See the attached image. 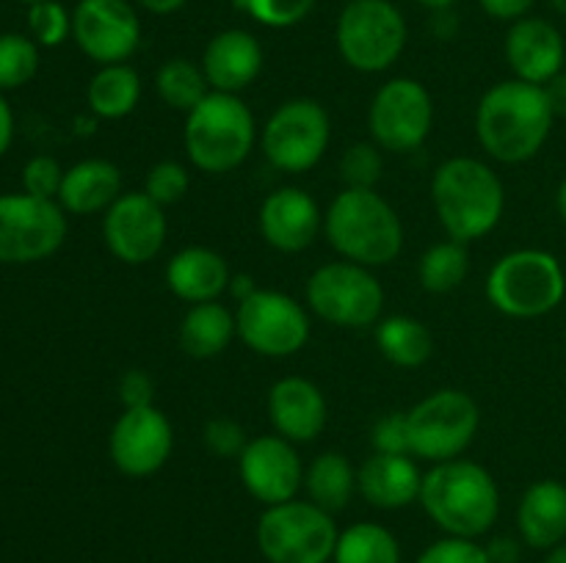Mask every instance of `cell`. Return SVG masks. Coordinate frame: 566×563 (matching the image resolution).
I'll return each instance as SVG.
<instances>
[{"instance_id": "6da1fadb", "label": "cell", "mask_w": 566, "mask_h": 563, "mask_svg": "<svg viewBox=\"0 0 566 563\" xmlns=\"http://www.w3.org/2000/svg\"><path fill=\"white\" fill-rule=\"evenodd\" d=\"M556 114L545 86L512 77L495 83L475 108V138L490 158L517 166L536 158L551 138Z\"/></svg>"}, {"instance_id": "7a4b0ae2", "label": "cell", "mask_w": 566, "mask_h": 563, "mask_svg": "<svg viewBox=\"0 0 566 563\" xmlns=\"http://www.w3.org/2000/svg\"><path fill=\"white\" fill-rule=\"evenodd\" d=\"M431 204L446 235L457 243L486 237L506 213V185L484 160L448 158L431 174Z\"/></svg>"}, {"instance_id": "3957f363", "label": "cell", "mask_w": 566, "mask_h": 563, "mask_svg": "<svg viewBox=\"0 0 566 563\" xmlns=\"http://www.w3.org/2000/svg\"><path fill=\"white\" fill-rule=\"evenodd\" d=\"M418 502L442 533L457 539L479 541L501 517V489L495 478L470 458H451L423 472Z\"/></svg>"}, {"instance_id": "277c9868", "label": "cell", "mask_w": 566, "mask_h": 563, "mask_svg": "<svg viewBox=\"0 0 566 563\" xmlns=\"http://www.w3.org/2000/svg\"><path fill=\"white\" fill-rule=\"evenodd\" d=\"M324 235L348 263L390 265L403 248V224L376 188H343L324 213Z\"/></svg>"}, {"instance_id": "5b68a950", "label": "cell", "mask_w": 566, "mask_h": 563, "mask_svg": "<svg viewBox=\"0 0 566 563\" xmlns=\"http://www.w3.org/2000/svg\"><path fill=\"white\" fill-rule=\"evenodd\" d=\"M254 141L258 125L238 94L210 92L191 114H186V155L205 174L235 171L252 155Z\"/></svg>"}, {"instance_id": "8992f818", "label": "cell", "mask_w": 566, "mask_h": 563, "mask_svg": "<svg viewBox=\"0 0 566 563\" xmlns=\"http://www.w3.org/2000/svg\"><path fill=\"white\" fill-rule=\"evenodd\" d=\"M566 274L562 259L545 248H514L486 276V298L506 318H545L562 307Z\"/></svg>"}, {"instance_id": "52a82bcc", "label": "cell", "mask_w": 566, "mask_h": 563, "mask_svg": "<svg viewBox=\"0 0 566 563\" xmlns=\"http://www.w3.org/2000/svg\"><path fill=\"white\" fill-rule=\"evenodd\" d=\"M337 535L335 517L298 497L263 508L254 530L260 555L269 563H332Z\"/></svg>"}, {"instance_id": "ba28073f", "label": "cell", "mask_w": 566, "mask_h": 563, "mask_svg": "<svg viewBox=\"0 0 566 563\" xmlns=\"http://www.w3.org/2000/svg\"><path fill=\"white\" fill-rule=\"evenodd\" d=\"M335 39L352 70L387 72L407 47V20L390 0H348L337 17Z\"/></svg>"}, {"instance_id": "9c48e42d", "label": "cell", "mask_w": 566, "mask_h": 563, "mask_svg": "<svg viewBox=\"0 0 566 563\" xmlns=\"http://www.w3.org/2000/svg\"><path fill=\"white\" fill-rule=\"evenodd\" d=\"M409 453L429 464L462 458L481 428V408L468 392L437 390L407 412Z\"/></svg>"}, {"instance_id": "30bf717a", "label": "cell", "mask_w": 566, "mask_h": 563, "mask_svg": "<svg viewBox=\"0 0 566 563\" xmlns=\"http://www.w3.org/2000/svg\"><path fill=\"white\" fill-rule=\"evenodd\" d=\"M307 307L321 320L340 329H368L381 320L385 309V287L376 279L374 268L335 259L310 274Z\"/></svg>"}, {"instance_id": "8fae6325", "label": "cell", "mask_w": 566, "mask_h": 563, "mask_svg": "<svg viewBox=\"0 0 566 563\" xmlns=\"http://www.w3.org/2000/svg\"><path fill=\"white\" fill-rule=\"evenodd\" d=\"M332 121L318 99L296 97L282 103L263 127V155L282 174L315 169L329 149Z\"/></svg>"}, {"instance_id": "7c38bea8", "label": "cell", "mask_w": 566, "mask_h": 563, "mask_svg": "<svg viewBox=\"0 0 566 563\" xmlns=\"http://www.w3.org/2000/svg\"><path fill=\"white\" fill-rule=\"evenodd\" d=\"M434 127V99L415 77L381 83L368 108V130L379 149L409 155L426 144Z\"/></svg>"}, {"instance_id": "4fadbf2b", "label": "cell", "mask_w": 566, "mask_h": 563, "mask_svg": "<svg viewBox=\"0 0 566 563\" xmlns=\"http://www.w3.org/2000/svg\"><path fill=\"white\" fill-rule=\"evenodd\" d=\"M66 210L28 193L0 196V263L28 265L48 259L64 246Z\"/></svg>"}, {"instance_id": "5bb4252c", "label": "cell", "mask_w": 566, "mask_h": 563, "mask_svg": "<svg viewBox=\"0 0 566 563\" xmlns=\"http://www.w3.org/2000/svg\"><path fill=\"white\" fill-rule=\"evenodd\" d=\"M238 337L249 351L269 359H285L310 340V315L304 304L280 290H254L238 304Z\"/></svg>"}, {"instance_id": "9a60e30c", "label": "cell", "mask_w": 566, "mask_h": 563, "mask_svg": "<svg viewBox=\"0 0 566 563\" xmlns=\"http://www.w3.org/2000/svg\"><path fill=\"white\" fill-rule=\"evenodd\" d=\"M72 36L94 64H127L142 44V22L130 0H81L72 11Z\"/></svg>"}, {"instance_id": "2e32d148", "label": "cell", "mask_w": 566, "mask_h": 563, "mask_svg": "<svg viewBox=\"0 0 566 563\" xmlns=\"http://www.w3.org/2000/svg\"><path fill=\"white\" fill-rule=\"evenodd\" d=\"M175 428L158 406L125 408L108 436L114 467L127 478H149L171 458Z\"/></svg>"}, {"instance_id": "e0dca14e", "label": "cell", "mask_w": 566, "mask_h": 563, "mask_svg": "<svg viewBox=\"0 0 566 563\" xmlns=\"http://www.w3.org/2000/svg\"><path fill=\"white\" fill-rule=\"evenodd\" d=\"M166 235V208L153 202L144 191L122 193L103 215L105 246L125 265H147L158 257Z\"/></svg>"}, {"instance_id": "ac0fdd59", "label": "cell", "mask_w": 566, "mask_h": 563, "mask_svg": "<svg viewBox=\"0 0 566 563\" xmlns=\"http://www.w3.org/2000/svg\"><path fill=\"white\" fill-rule=\"evenodd\" d=\"M304 469L307 467L296 445L280 434L249 439V445L238 456L243 489L265 508L296 500L298 489H304Z\"/></svg>"}, {"instance_id": "d6986e66", "label": "cell", "mask_w": 566, "mask_h": 563, "mask_svg": "<svg viewBox=\"0 0 566 563\" xmlns=\"http://www.w3.org/2000/svg\"><path fill=\"white\" fill-rule=\"evenodd\" d=\"M260 235L282 254H298L310 248L324 230V213L304 188L285 185L271 191L260 204Z\"/></svg>"}, {"instance_id": "ffe728a7", "label": "cell", "mask_w": 566, "mask_h": 563, "mask_svg": "<svg viewBox=\"0 0 566 563\" xmlns=\"http://www.w3.org/2000/svg\"><path fill=\"white\" fill-rule=\"evenodd\" d=\"M506 61L514 77L534 86H547L566 64V42L545 17H523L506 33Z\"/></svg>"}, {"instance_id": "44dd1931", "label": "cell", "mask_w": 566, "mask_h": 563, "mask_svg": "<svg viewBox=\"0 0 566 563\" xmlns=\"http://www.w3.org/2000/svg\"><path fill=\"white\" fill-rule=\"evenodd\" d=\"M269 417L280 436L293 445L315 442L329 423V406L315 381L285 375L269 390Z\"/></svg>"}, {"instance_id": "7402d4cb", "label": "cell", "mask_w": 566, "mask_h": 563, "mask_svg": "<svg viewBox=\"0 0 566 563\" xmlns=\"http://www.w3.org/2000/svg\"><path fill=\"white\" fill-rule=\"evenodd\" d=\"M202 72L210 92L241 94L263 72V44L241 28L216 33L202 53Z\"/></svg>"}, {"instance_id": "603a6c76", "label": "cell", "mask_w": 566, "mask_h": 563, "mask_svg": "<svg viewBox=\"0 0 566 563\" xmlns=\"http://www.w3.org/2000/svg\"><path fill=\"white\" fill-rule=\"evenodd\" d=\"M420 472L415 456L374 453L357 469V495L379 511H401L420 500Z\"/></svg>"}, {"instance_id": "cb8c5ba5", "label": "cell", "mask_w": 566, "mask_h": 563, "mask_svg": "<svg viewBox=\"0 0 566 563\" xmlns=\"http://www.w3.org/2000/svg\"><path fill=\"white\" fill-rule=\"evenodd\" d=\"M517 535L525 546L539 552L566 541V484L545 478L523 491L517 506Z\"/></svg>"}, {"instance_id": "d4e9b609", "label": "cell", "mask_w": 566, "mask_h": 563, "mask_svg": "<svg viewBox=\"0 0 566 563\" xmlns=\"http://www.w3.org/2000/svg\"><path fill=\"white\" fill-rule=\"evenodd\" d=\"M166 287L188 304L219 301L230 290V265L208 246H186L166 263Z\"/></svg>"}, {"instance_id": "484cf974", "label": "cell", "mask_w": 566, "mask_h": 563, "mask_svg": "<svg viewBox=\"0 0 566 563\" xmlns=\"http://www.w3.org/2000/svg\"><path fill=\"white\" fill-rule=\"evenodd\" d=\"M122 196L119 166L103 158H86L64 171L59 204L72 215L105 213Z\"/></svg>"}, {"instance_id": "4316f807", "label": "cell", "mask_w": 566, "mask_h": 563, "mask_svg": "<svg viewBox=\"0 0 566 563\" xmlns=\"http://www.w3.org/2000/svg\"><path fill=\"white\" fill-rule=\"evenodd\" d=\"M235 334V315L224 304H191V309L182 315L180 348L193 359H213L230 348Z\"/></svg>"}, {"instance_id": "83f0119b", "label": "cell", "mask_w": 566, "mask_h": 563, "mask_svg": "<svg viewBox=\"0 0 566 563\" xmlns=\"http://www.w3.org/2000/svg\"><path fill=\"white\" fill-rule=\"evenodd\" d=\"M304 491H307V500L313 506L324 508L335 517L357 495V469L343 453H321L304 469Z\"/></svg>"}, {"instance_id": "f1b7e54d", "label": "cell", "mask_w": 566, "mask_h": 563, "mask_svg": "<svg viewBox=\"0 0 566 563\" xmlns=\"http://www.w3.org/2000/svg\"><path fill=\"white\" fill-rule=\"evenodd\" d=\"M376 346L396 368H420L434 353V337L423 320L412 315H390L376 323Z\"/></svg>"}, {"instance_id": "f546056e", "label": "cell", "mask_w": 566, "mask_h": 563, "mask_svg": "<svg viewBox=\"0 0 566 563\" xmlns=\"http://www.w3.org/2000/svg\"><path fill=\"white\" fill-rule=\"evenodd\" d=\"M142 99V77L130 64L99 66L88 81L86 103L99 119H125Z\"/></svg>"}, {"instance_id": "4dcf8cb0", "label": "cell", "mask_w": 566, "mask_h": 563, "mask_svg": "<svg viewBox=\"0 0 566 563\" xmlns=\"http://www.w3.org/2000/svg\"><path fill=\"white\" fill-rule=\"evenodd\" d=\"M332 563H401V544L385 524L357 522L340 530Z\"/></svg>"}, {"instance_id": "1f68e13d", "label": "cell", "mask_w": 566, "mask_h": 563, "mask_svg": "<svg viewBox=\"0 0 566 563\" xmlns=\"http://www.w3.org/2000/svg\"><path fill=\"white\" fill-rule=\"evenodd\" d=\"M155 88H158V97L164 99L166 108L180 110V114H191L210 94L202 66L188 59L164 61L158 75H155Z\"/></svg>"}, {"instance_id": "d6a6232c", "label": "cell", "mask_w": 566, "mask_h": 563, "mask_svg": "<svg viewBox=\"0 0 566 563\" xmlns=\"http://www.w3.org/2000/svg\"><path fill=\"white\" fill-rule=\"evenodd\" d=\"M470 270V254L464 243L457 241H442L434 243L423 252L418 263V279L420 287L426 293H434V296H442V293H451L468 279Z\"/></svg>"}, {"instance_id": "836d02e7", "label": "cell", "mask_w": 566, "mask_h": 563, "mask_svg": "<svg viewBox=\"0 0 566 563\" xmlns=\"http://www.w3.org/2000/svg\"><path fill=\"white\" fill-rule=\"evenodd\" d=\"M39 72V44L22 33H0V92H14Z\"/></svg>"}, {"instance_id": "e575fe53", "label": "cell", "mask_w": 566, "mask_h": 563, "mask_svg": "<svg viewBox=\"0 0 566 563\" xmlns=\"http://www.w3.org/2000/svg\"><path fill=\"white\" fill-rule=\"evenodd\" d=\"M28 28L39 47H59L72 33V14L59 0H39L28 9Z\"/></svg>"}, {"instance_id": "d590c367", "label": "cell", "mask_w": 566, "mask_h": 563, "mask_svg": "<svg viewBox=\"0 0 566 563\" xmlns=\"http://www.w3.org/2000/svg\"><path fill=\"white\" fill-rule=\"evenodd\" d=\"M385 171V158L374 141H359L343 152L340 158V180L346 188H376Z\"/></svg>"}, {"instance_id": "8d00e7d4", "label": "cell", "mask_w": 566, "mask_h": 563, "mask_svg": "<svg viewBox=\"0 0 566 563\" xmlns=\"http://www.w3.org/2000/svg\"><path fill=\"white\" fill-rule=\"evenodd\" d=\"M188 188H191V174L182 163L177 160H160L144 177V193L160 208H169L186 199Z\"/></svg>"}, {"instance_id": "74e56055", "label": "cell", "mask_w": 566, "mask_h": 563, "mask_svg": "<svg viewBox=\"0 0 566 563\" xmlns=\"http://www.w3.org/2000/svg\"><path fill=\"white\" fill-rule=\"evenodd\" d=\"M315 0H235V9L247 11L265 28H293L313 11Z\"/></svg>"}, {"instance_id": "f35d334b", "label": "cell", "mask_w": 566, "mask_h": 563, "mask_svg": "<svg viewBox=\"0 0 566 563\" xmlns=\"http://www.w3.org/2000/svg\"><path fill=\"white\" fill-rule=\"evenodd\" d=\"M61 182H64V169L50 155H36L22 169V193H28V196L59 202Z\"/></svg>"}, {"instance_id": "ab89813d", "label": "cell", "mask_w": 566, "mask_h": 563, "mask_svg": "<svg viewBox=\"0 0 566 563\" xmlns=\"http://www.w3.org/2000/svg\"><path fill=\"white\" fill-rule=\"evenodd\" d=\"M415 563H492L486 555L484 544L473 539H457V535H446L437 539L434 544L426 546Z\"/></svg>"}, {"instance_id": "60d3db41", "label": "cell", "mask_w": 566, "mask_h": 563, "mask_svg": "<svg viewBox=\"0 0 566 563\" xmlns=\"http://www.w3.org/2000/svg\"><path fill=\"white\" fill-rule=\"evenodd\" d=\"M249 445L247 431L230 417H213L205 425V447L219 458H238Z\"/></svg>"}, {"instance_id": "b9f144b4", "label": "cell", "mask_w": 566, "mask_h": 563, "mask_svg": "<svg viewBox=\"0 0 566 563\" xmlns=\"http://www.w3.org/2000/svg\"><path fill=\"white\" fill-rule=\"evenodd\" d=\"M370 445L374 453H396V456H412L409 453V428L407 412H390L379 417L370 428Z\"/></svg>"}, {"instance_id": "7bdbcfd3", "label": "cell", "mask_w": 566, "mask_h": 563, "mask_svg": "<svg viewBox=\"0 0 566 563\" xmlns=\"http://www.w3.org/2000/svg\"><path fill=\"white\" fill-rule=\"evenodd\" d=\"M155 397V381L153 375L144 370H125L119 379V401L125 408H142L153 406Z\"/></svg>"}, {"instance_id": "ee69618b", "label": "cell", "mask_w": 566, "mask_h": 563, "mask_svg": "<svg viewBox=\"0 0 566 563\" xmlns=\"http://www.w3.org/2000/svg\"><path fill=\"white\" fill-rule=\"evenodd\" d=\"M479 3L492 20L517 22L523 20V17H528V11L534 9L536 0H479Z\"/></svg>"}, {"instance_id": "f6af8a7d", "label": "cell", "mask_w": 566, "mask_h": 563, "mask_svg": "<svg viewBox=\"0 0 566 563\" xmlns=\"http://www.w3.org/2000/svg\"><path fill=\"white\" fill-rule=\"evenodd\" d=\"M523 539L520 535H495L484 544L492 563H520L523 561Z\"/></svg>"}, {"instance_id": "bcb514c9", "label": "cell", "mask_w": 566, "mask_h": 563, "mask_svg": "<svg viewBox=\"0 0 566 563\" xmlns=\"http://www.w3.org/2000/svg\"><path fill=\"white\" fill-rule=\"evenodd\" d=\"M545 92H547V99H551V108L553 114H556V119L558 116L566 119V70L558 72V75L547 83Z\"/></svg>"}, {"instance_id": "7dc6e473", "label": "cell", "mask_w": 566, "mask_h": 563, "mask_svg": "<svg viewBox=\"0 0 566 563\" xmlns=\"http://www.w3.org/2000/svg\"><path fill=\"white\" fill-rule=\"evenodd\" d=\"M11 141H14V114H11L9 103H6L3 92H0V158L9 152Z\"/></svg>"}, {"instance_id": "c3c4849f", "label": "cell", "mask_w": 566, "mask_h": 563, "mask_svg": "<svg viewBox=\"0 0 566 563\" xmlns=\"http://www.w3.org/2000/svg\"><path fill=\"white\" fill-rule=\"evenodd\" d=\"M431 28L440 39H451L457 33V17H453V9L434 11V20H431Z\"/></svg>"}, {"instance_id": "681fc988", "label": "cell", "mask_w": 566, "mask_h": 563, "mask_svg": "<svg viewBox=\"0 0 566 563\" xmlns=\"http://www.w3.org/2000/svg\"><path fill=\"white\" fill-rule=\"evenodd\" d=\"M142 9H147L149 14H175V11H180L182 6H186V0H136Z\"/></svg>"}, {"instance_id": "f907efd6", "label": "cell", "mask_w": 566, "mask_h": 563, "mask_svg": "<svg viewBox=\"0 0 566 563\" xmlns=\"http://www.w3.org/2000/svg\"><path fill=\"white\" fill-rule=\"evenodd\" d=\"M230 290H232V296L235 298H249L252 296L254 290H258V285H254V279L252 276H247V274H238V276H232V282H230Z\"/></svg>"}, {"instance_id": "816d5d0a", "label": "cell", "mask_w": 566, "mask_h": 563, "mask_svg": "<svg viewBox=\"0 0 566 563\" xmlns=\"http://www.w3.org/2000/svg\"><path fill=\"white\" fill-rule=\"evenodd\" d=\"M542 563H566V541L556 544L553 550H547L545 557H542Z\"/></svg>"}, {"instance_id": "f5cc1de1", "label": "cell", "mask_w": 566, "mask_h": 563, "mask_svg": "<svg viewBox=\"0 0 566 563\" xmlns=\"http://www.w3.org/2000/svg\"><path fill=\"white\" fill-rule=\"evenodd\" d=\"M420 6H426L429 11H442V9H453L459 0H418Z\"/></svg>"}, {"instance_id": "db71d44e", "label": "cell", "mask_w": 566, "mask_h": 563, "mask_svg": "<svg viewBox=\"0 0 566 563\" xmlns=\"http://www.w3.org/2000/svg\"><path fill=\"white\" fill-rule=\"evenodd\" d=\"M556 210H558V215H562V221L566 224V177H564L562 185H558V191H556Z\"/></svg>"}, {"instance_id": "11a10c76", "label": "cell", "mask_w": 566, "mask_h": 563, "mask_svg": "<svg viewBox=\"0 0 566 563\" xmlns=\"http://www.w3.org/2000/svg\"><path fill=\"white\" fill-rule=\"evenodd\" d=\"M551 6H553V11H556V14L566 17V0H551Z\"/></svg>"}, {"instance_id": "9f6ffc18", "label": "cell", "mask_w": 566, "mask_h": 563, "mask_svg": "<svg viewBox=\"0 0 566 563\" xmlns=\"http://www.w3.org/2000/svg\"><path fill=\"white\" fill-rule=\"evenodd\" d=\"M564 348H566V326H564Z\"/></svg>"}, {"instance_id": "6f0895ef", "label": "cell", "mask_w": 566, "mask_h": 563, "mask_svg": "<svg viewBox=\"0 0 566 563\" xmlns=\"http://www.w3.org/2000/svg\"><path fill=\"white\" fill-rule=\"evenodd\" d=\"M25 3H39V0H25Z\"/></svg>"}]
</instances>
